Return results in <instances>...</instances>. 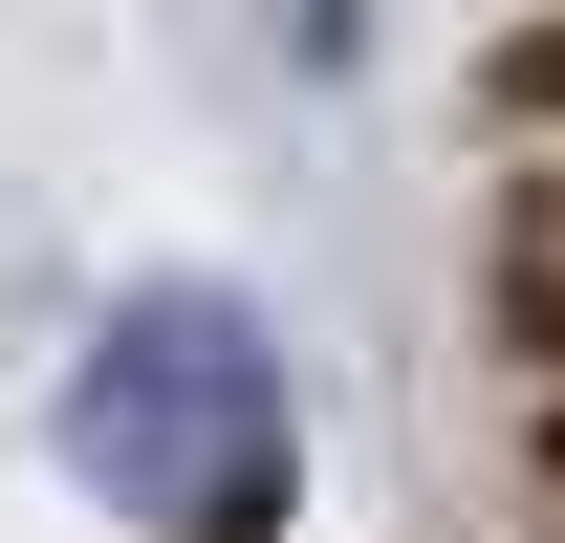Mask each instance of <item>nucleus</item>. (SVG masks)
Masks as SVG:
<instances>
[{
	"label": "nucleus",
	"instance_id": "1",
	"mask_svg": "<svg viewBox=\"0 0 565 543\" xmlns=\"http://www.w3.org/2000/svg\"><path fill=\"white\" fill-rule=\"evenodd\" d=\"M66 478L109 522H152V543H262L282 478H305L282 327L239 283H131V305L66 348Z\"/></svg>",
	"mask_w": 565,
	"mask_h": 543
}]
</instances>
